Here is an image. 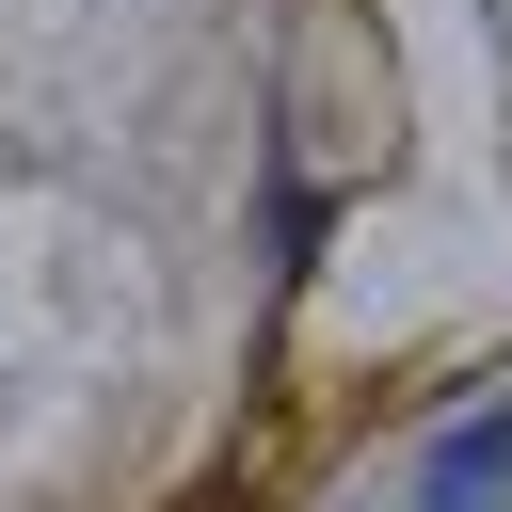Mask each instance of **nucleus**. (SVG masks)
Wrapping results in <instances>:
<instances>
[{"mask_svg":"<svg viewBox=\"0 0 512 512\" xmlns=\"http://www.w3.org/2000/svg\"><path fill=\"white\" fill-rule=\"evenodd\" d=\"M416 512H512V400H480V416L416 464Z\"/></svg>","mask_w":512,"mask_h":512,"instance_id":"1","label":"nucleus"}]
</instances>
